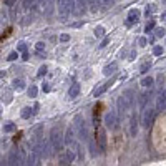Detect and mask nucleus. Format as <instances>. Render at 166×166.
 Wrapping results in <instances>:
<instances>
[{
    "instance_id": "f257e3e1",
    "label": "nucleus",
    "mask_w": 166,
    "mask_h": 166,
    "mask_svg": "<svg viewBox=\"0 0 166 166\" xmlns=\"http://www.w3.org/2000/svg\"><path fill=\"white\" fill-rule=\"evenodd\" d=\"M133 101H135V91L133 90H125L118 98V110L121 113H126L131 108Z\"/></svg>"
},
{
    "instance_id": "f03ea898",
    "label": "nucleus",
    "mask_w": 166,
    "mask_h": 166,
    "mask_svg": "<svg viewBox=\"0 0 166 166\" xmlns=\"http://www.w3.org/2000/svg\"><path fill=\"white\" fill-rule=\"evenodd\" d=\"M75 131H76V135H78V138L82 140V141H90V133H88V126H86V123H85V120L82 118V116H76L75 118Z\"/></svg>"
},
{
    "instance_id": "7ed1b4c3",
    "label": "nucleus",
    "mask_w": 166,
    "mask_h": 166,
    "mask_svg": "<svg viewBox=\"0 0 166 166\" xmlns=\"http://www.w3.org/2000/svg\"><path fill=\"white\" fill-rule=\"evenodd\" d=\"M105 126H107L108 130H111V131H115V130H118L120 126V118H118V113L115 110H110L105 115V120H103Z\"/></svg>"
},
{
    "instance_id": "20e7f679",
    "label": "nucleus",
    "mask_w": 166,
    "mask_h": 166,
    "mask_svg": "<svg viewBox=\"0 0 166 166\" xmlns=\"http://www.w3.org/2000/svg\"><path fill=\"white\" fill-rule=\"evenodd\" d=\"M50 143L52 146H53V150L56 153H60L63 148V136H62V131H60V128H53L50 133Z\"/></svg>"
},
{
    "instance_id": "39448f33",
    "label": "nucleus",
    "mask_w": 166,
    "mask_h": 166,
    "mask_svg": "<svg viewBox=\"0 0 166 166\" xmlns=\"http://www.w3.org/2000/svg\"><path fill=\"white\" fill-rule=\"evenodd\" d=\"M154 113H156V108H153L151 105H146L143 110V118H141V123H143L144 128H150V125L153 123Z\"/></svg>"
},
{
    "instance_id": "423d86ee",
    "label": "nucleus",
    "mask_w": 166,
    "mask_h": 166,
    "mask_svg": "<svg viewBox=\"0 0 166 166\" xmlns=\"http://www.w3.org/2000/svg\"><path fill=\"white\" fill-rule=\"evenodd\" d=\"M138 130H140V118L136 113H133L131 118H130V135L136 136L138 135Z\"/></svg>"
},
{
    "instance_id": "0eeeda50",
    "label": "nucleus",
    "mask_w": 166,
    "mask_h": 166,
    "mask_svg": "<svg viewBox=\"0 0 166 166\" xmlns=\"http://www.w3.org/2000/svg\"><path fill=\"white\" fill-rule=\"evenodd\" d=\"M65 143L68 144V146H73V148H76V141H75V128L73 126H70L68 130H66V133H65Z\"/></svg>"
},
{
    "instance_id": "6e6552de",
    "label": "nucleus",
    "mask_w": 166,
    "mask_h": 166,
    "mask_svg": "<svg viewBox=\"0 0 166 166\" xmlns=\"http://www.w3.org/2000/svg\"><path fill=\"white\" fill-rule=\"evenodd\" d=\"M166 110V91L161 90L156 97V111H163Z\"/></svg>"
},
{
    "instance_id": "1a4fd4ad",
    "label": "nucleus",
    "mask_w": 166,
    "mask_h": 166,
    "mask_svg": "<svg viewBox=\"0 0 166 166\" xmlns=\"http://www.w3.org/2000/svg\"><path fill=\"white\" fill-rule=\"evenodd\" d=\"M86 7H88V0H76L75 2V13L76 15H83L86 12Z\"/></svg>"
},
{
    "instance_id": "9d476101",
    "label": "nucleus",
    "mask_w": 166,
    "mask_h": 166,
    "mask_svg": "<svg viewBox=\"0 0 166 166\" xmlns=\"http://www.w3.org/2000/svg\"><path fill=\"white\" fill-rule=\"evenodd\" d=\"M138 19H140V10L131 8V10L128 12V25H131V23L138 22Z\"/></svg>"
},
{
    "instance_id": "9b49d317",
    "label": "nucleus",
    "mask_w": 166,
    "mask_h": 166,
    "mask_svg": "<svg viewBox=\"0 0 166 166\" xmlns=\"http://www.w3.org/2000/svg\"><path fill=\"white\" fill-rule=\"evenodd\" d=\"M78 95H80V85L78 83H73L72 86H70V90H68V98H70V100H75Z\"/></svg>"
},
{
    "instance_id": "f8f14e48",
    "label": "nucleus",
    "mask_w": 166,
    "mask_h": 166,
    "mask_svg": "<svg viewBox=\"0 0 166 166\" xmlns=\"http://www.w3.org/2000/svg\"><path fill=\"white\" fill-rule=\"evenodd\" d=\"M8 164H22L19 151H12V153H10V156H8Z\"/></svg>"
},
{
    "instance_id": "ddd939ff",
    "label": "nucleus",
    "mask_w": 166,
    "mask_h": 166,
    "mask_svg": "<svg viewBox=\"0 0 166 166\" xmlns=\"http://www.w3.org/2000/svg\"><path fill=\"white\" fill-rule=\"evenodd\" d=\"M88 8H90L93 13H97L98 10L101 8V2L100 0H88Z\"/></svg>"
},
{
    "instance_id": "4468645a",
    "label": "nucleus",
    "mask_w": 166,
    "mask_h": 166,
    "mask_svg": "<svg viewBox=\"0 0 166 166\" xmlns=\"http://www.w3.org/2000/svg\"><path fill=\"white\" fill-rule=\"evenodd\" d=\"M116 68H118V65H116L115 62L110 63V65H107V66L103 68V75H105V76H110V75H113V73L116 72Z\"/></svg>"
},
{
    "instance_id": "2eb2a0df",
    "label": "nucleus",
    "mask_w": 166,
    "mask_h": 166,
    "mask_svg": "<svg viewBox=\"0 0 166 166\" xmlns=\"http://www.w3.org/2000/svg\"><path fill=\"white\" fill-rule=\"evenodd\" d=\"M98 141H100V150L105 151V148H107V138H105V131L103 130H98Z\"/></svg>"
},
{
    "instance_id": "dca6fc26",
    "label": "nucleus",
    "mask_w": 166,
    "mask_h": 166,
    "mask_svg": "<svg viewBox=\"0 0 166 166\" xmlns=\"http://www.w3.org/2000/svg\"><path fill=\"white\" fill-rule=\"evenodd\" d=\"M20 115H22V118H23V120H28L32 115H35V113H33V108H28V107H25V108H22Z\"/></svg>"
},
{
    "instance_id": "f3484780",
    "label": "nucleus",
    "mask_w": 166,
    "mask_h": 166,
    "mask_svg": "<svg viewBox=\"0 0 166 166\" xmlns=\"http://www.w3.org/2000/svg\"><path fill=\"white\" fill-rule=\"evenodd\" d=\"M13 88H15L17 91L23 90V88H25V82H23L22 78H15V80H13Z\"/></svg>"
},
{
    "instance_id": "a211bd4d",
    "label": "nucleus",
    "mask_w": 166,
    "mask_h": 166,
    "mask_svg": "<svg viewBox=\"0 0 166 166\" xmlns=\"http://www.w3.org/2000/svg\"><path fill=\"white\" fill-rule=\"evenodd\" d=\"M110 85H111V83H108V85H101V86H98L97 90L93 91V97H100V95H103L105 91H107V88L110 86Z\"/></svg>"
},
{
    "instance_id": "6ab92c4d",
    "label": "nucleus",
    "mask_w": 166,
    "mask_h": 166,
    "mask_svg": "<svg viewBox=\"0 0 166 166\" xmlns=\"http://www.w3.org/2000/svg\"><path fill=\"white\" fill-rule=\"evenodd\" d=\"M35 53L37 55H43L45 53V43L43 42H38V43L35 45Z\"/></svg>"
},
{
    "instance_id": "aec40b11",
    "label": "nucleus",
    "mask_w": 166,
    "mask_h": 166,
    "mask_svg": "<svg viewBox=\"0 0 166 166\" xmlns=\"http://www.w3.org/2000/svg\"><path fill=\"white\" fill-rule=\"evenodd\" d=\"M101 2V8L107 10V8H111L113 5H115V0H100Z\"/></svg>"
},
{
    "instance_id": "412c9836",
    "label": "nucleus",
    "mask_w": 166,
    "mask_h": 166,
    "mask_svg": "<svg viewBox=\"0 0 166 166\" xmlns=\"http://www.w3.org/2000/svg\"><path fill=\"white\" fill-rule=\"evenodd\" d=\"M141 85L146 86V88H151L153 86V78H151V76H144V78L141 80Z\"/></svg>"
},
{
    "instance_id": "4be33fe9",
    "label": "nucleus",
    "mask_w": 166,
    "mask_h": 166,
    "mask_svg": "<svg viewBox=\"0 0 166 166\" xmlns=\"http://www.w3.org/2000/svg\"><path fill=\"white\" fill-rule=\"evenodd\" d=\"M97 150H98V146H97V141H95L93 138H90V151H91V154H97Z\"/></svg>"
},
{
    "instance_id": "5701e85b",
    "label": "nucleus",
    "mask_w": 166,
    "mask_h": 166,
    "mask_svg": "<svg viewBox=\"0 0 166 166\" xmlns=\"http://www.w3.org/2000/svg\"><path fill=\"white\" fill-rule=\"evenodd\" d=\"M37 93H38L37 86H35V85H32V86L28 88V97H30V98H35V97H37Z\"/></svg>"
},
{
    "instance_id": "b1692460",
    "label": "nucleus",
    "mask_w": 166,
    "mask_h": 166,
    "mask_svg": "<svg viewBox=\"0 0 166 166\" xmlns=\"http://www.w3.org/2000/svg\"><path fill=\"white\" fill-rule=\"evenodd\" d=\"M150 68H151V62H150V60H148V62H144L143 65H141L140 72H141V73H146V72H148V70H150Z\"/></svg>"
},
{
    "instance_id": "393cba45",
    "label": "nucleus",
    "mask_w": 166,
    "mask_h": 166,
    "mask_svg": "<svg viewBox=\"0 0 166 166\" xmlns=\"http://www.w3.org/2000/svg\"><path fill=\"white\" fill-rule=\"evenodd\" d=\"M13 130H15V123H7V125L3 126V131L5 133H12Z\"/></svg>"
},
{
    "instance_id": "a878e982",
    "label": "nucleus",
    "mask_w": 166,
    "mask_h": 166,
    "mask_svg": "<svg viewBox=\"0 0 166 166\" xmlns=\"http://www.w3.org/2000/svg\"><path fill=\"white\" fill-rule=\"evenodd\" d=\"M93 33H95V37L100 38V37H103V35H105V28H103V27H97Z\"/></svg>"
},
{
    "instance_id": "bb28decb",
    "label": "nucleus",
    "mask_w": 166,
    "mask_h": 166,
    "mask_svg": "<svg viewBox=\"0 0 166 166\" xmlns=\"http://www.w3.org/2000/svg\"><path fill=\"white\" fill-rule=\"evenodd\" d=\"M153 28H154V22L151 20V22H148V25L144 27V32H146V33H150V32L153 30Z\"/></svg>"
},
{
    "instance_id": "cd10ccee",
    "label": "nucleus",
    "mask_w": 166,
    "mask_h": 166,
    "mask_svg": "<svg viewBox=\"0 0 166 166\" xmlns=\"http://www.w3.org/2000/svg\"><path fill=\"white\" fill-rule=\"evenodd\" d=\"M163 35H164V28H156V32H154V37L160 38V37H163Z\"/></svg>"
},
{
    "instance_id": "c85d7f7f",
    "label": "nucleus",
    "mask_w": 166,
    "mask_h": 166,
    "mask_svg": "<svg viewBox=\"0 0 166 166\" xmlns=\"http://www.w3.org/2000/svg\"><path fill=\"white\" fill-rule=\"evenodd\" d=\"M153 53L154 55H161V53H163V47H160V45H158V47H154L153 48Z\"/></svg>"
},
{
    "instance_id": "c756f323",
    "label": "nucleus",
    "mask_w": 166,
    "mask_h": 166,
    "mask_svg": "<svg viewBox=\"0 0 166 166\" xmlns=\"http://www.w3.org/2000/svg\"><path fill=\"white\" fill-rule=\"evenodd\" d=\"M17 56H19V53H17V52H12V53L7 56V60H8V62H13V60H15Z\"/></svg>"
},
{
    "instance_id": "7c9ffc66",
    "label": "nucleus",
    "mask_w": 166,
    "mask_h": 166,
    "mask_svg": "<svg viewBox=\"0 0 166 166\" xmlns=\"http://www.w3.org/2000/svg\"><path fill=\"white\" fill-rule=\"evenodd\" d=\"M45 73H47V66H40V68H38V76H43Z\"/></svg>"
},
{
    "instance_id": "2f4dec72",
    "label": "nucleus",
    "mask_w": 166,
    "mask_h": 166,
    "mask_svg": "<svg viewBox=\"0 0 166 166\" xmlns=\"http://www.w3.org/2000/svg\"><path fill=\"white\" fill-rule=\"evenodd\" d=\"M108 43H110V38H103V42L100 43V48H105Z\"/></svg>"
},
{
    "instance_id": "473e14b6",
    "label": "nucleus",
    "mask_w": 166,
    "mask_h": 166,
    "mask_svg": "<svg viewBox=\"0 0 166 166\" xmlns=\"http://www.w3.org/2000/svg\"><path fill=\"white\" fill-rule=\"evenodd\" d=\"M138 43H140V47H144V45L148 43V40H146V38H144V37H141L140 40H138Z\"/></svg>"
},
{
    "instance_id": "72a5a7b5",
    "label": "nucleus",
    "mask_w": 166,
    "mask_h": 166,
    "mask_svg": "<svg viewBox=\"0 0 166 166\" xmlns=\"http://www.w3.org/2000/svg\"><path fill=\"white\" fill-rule=\"evenodd\" d=\"M19 52H22V53H23V52H27V45L23 43V42H22V43L19 45Z\"/></svg>"
},
{
    "instance_id": "f704fd0d",
    "label": "nucleus",
    "mask_w": 166,
    "mask_h": 166,
    "mask_svg": "<svg viewBox=\"0 0 166 166\" xmlns=\"http://www.w3.org/2000/svg\"><path fill=\"white\" fill-rule=\"evenodd\" d=\"M60 40H62V42H68L70 40V35H66V33L60 35Z\"/></svg>"
},
{
    "instance_id": "c9c22d12",
    "label": "nucleus",
    "mask_w": 166,
    "mask_h": 166,
    "mask_svg": "<svg viewBox=\"0 0 166 166\" xmlns=\"http://www.w3.org/2000/svg\"><path fill=\"white\" fill-rule=\"evenodd\" d=\"M82 25H83V23H82V22H75V23H73V25H72V27H73V28H78V27H82Z\"/></svg>"
},
{
    "instance_id": "e433bc0d",
    "label": "nucleus",
    "mask_w": 166,
    "mask_h": 166,
    "mask_svg": "<svg viewBox=\"0 0 166 166\" xmlns=\"http://www.w3.org/2000/svg\"><path fill=\"white\" fill-rule=\"evenodd\" d=\"M135 56H136V53H135V52H131V53H130V60H135Z\"/></svg>"
},
{
    "instance_id": "4c0bfd02",
    "label": "nucleus",
    "mask_w": 166,
    "mask_h": 166,
    "mask_svg": "<svg viewBox=\"0 0 166 166\" xmlns=\"http://www.w3.org/2000/svg\"><path fill=\"white\" fill-rule=\"evenodd\" d=\"M22 58H23V60H28V53H27V52H23V55H22Z\"/></svg>"
},
{
    "instance_id": "58836bf2",
    "label": "nucleus",
    "mask_w": 166,
    "mask_h": 166,
    "mask_svg": "<svg viewBox=\"0 0 166 166\" xmlns=\"http://www.w3.org/2000/svg\"><path fill=\"white\" fill-rule=\"evenodd\" d=\"M2 76H5V72H0V78H2Z\"/></svg>"
},
{
    "instance_id": "ea45409f",
    "label": "nucleus",
    "mask_w": 166,
    "mask_h": 166,
    "mask_svg": "<svg viewBox=\"0 0 166 166\" xmlns=\"http://www.w3.org/2000/svg\"><path fill=\"white\" fill-rule=\"evenodd\" d=\"M163 2H164V3H166V0H163Z\"/></svg>"
}]
</instances>
